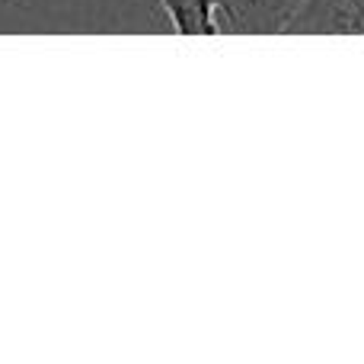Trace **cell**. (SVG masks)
Here are the masks:
<instances>
[{"label": "cell", "instance_id": "obj_2", "mask_svg": "<svg viewBox=\"0 0 364 364\" xmlns=\"http://www.w3.org/2000/svg\"><path fill=\"white\" fill-rule=\"evenodd\" d=\"M170 23L182 36H218L220 29V0H160Z\"/></svg>", "mask_w": 364, "mask_h": 364}, {"label": "cell", "instance_id": "obj_1", "mask_svg": "<svg viewBox=\"0 0 364 364\" xmlns=\"http://www.w3.org/2000/svg\"><path fill=\"white\" fill-rule=\"evenodd\" d=\"M310 0H220V29L243 36L288 32Z\"/></svg>", "mask_w": 364, "mask_h": 364}]
</instances>
